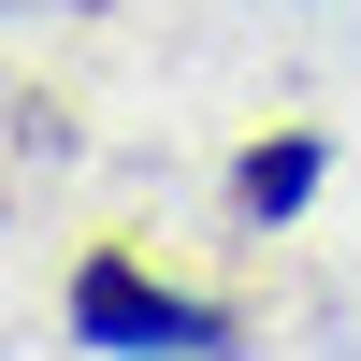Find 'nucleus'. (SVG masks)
<instances>
[{"label": "nucleus", "instance_id": "1", "mask_svg": "<svg viewBox=\"0 0 361 361\" xmlns=\"http://www.w3.org/2000/svg\"><path fill=\"white\" fill-rule=\"evenodd\" d=\"M73 333L87 347H116V361H217L231 347V318L217 304H188V289H159V275H145V260H87V275H73Z\"/></svg>", "mask_w": 361, "mask_h": 361}, {"label": "nucleus", "instance_id": "2", "mask_svg": "<svg viewBox=\"0 0 361 361\" xmlns=\"http://www.w3.org/2000/svg\"><path fill=\"white\" fill-rule=\"evenodd\" d=\"M231 202H246V217H304V202H318V145H304V130H289V145H246Z\"/></svg>", "mask_w": 361, "mask_h": 361}]
</instances>
